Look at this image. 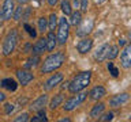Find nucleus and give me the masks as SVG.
Listing matches in <instances>:
<instances>
[{"mask_svg": "<svg viewBox=\"0 0 131 122\" xmlns=\"http://www.w3.org/2000/svg\"><path fill=\"white\" fill-rule=\"evenodd\" d=\"M66 61V54L63 52H57L55 54L48 56L47 58L44 60L42 65H41V72L42 73H51L55 72L56 69H59L63 63Z\"/></svg>", "mask_w": 131, "mask_h": 122, "instance_id": "nucleus-1", "label": "nucleus"}, {"mask_svg": "<svg viewBox=\"0 0 131 122\" xmlns=\"http://www.w3.org/2000/svg\"><path fill=\"white\" fill-rule=\"evenodd\" d=\"M90 79H92V72H90V71H85V72L78 73V75L74 77L71 81H70L68 91L71 92V94L81 92L82 89H85L89 85Z\"/></svg>", "mask_w": 131, "mask_h": 122, "instance_id": "nucleus-2", "label": "nucleus"}, {"mask_svg": "<svg viewBox=\"0 0 131 122\" xmlns=\"http://www.w3.org/2000/svg\"><path fill=\"white\" fill-rule=\"evenodd\" d=\"M16 43H18V31L16 28H11L7 33V35L4 37L3 41V54L4 56H10L12 54V52L15 50Z\"/></svg>", "mask_w": 131, "mask_h": 122, "instance_id": "nucleus-3", "label": "nucleus"}, {"mask_svg": "<svg viewBox=\"0 0 131 122\" xmlns=\"http://www.w3.org/2000/svg\"><path fill=\"white\" fill-rule=\"evenodd\" d=\"M57 42H59L60 45H64L66 42H67V39H68V34H70V22L67 19H66V16L64 18H61L59 19V26H57Z\"/></svg>", "mask_w": 131, "mask_h": 122, "instance_id": "nucleus-4", "label": "nucleus"}, {"mask_svg": "<svg viewBox=\"0 0 131 122\" xmlns=\"http://www.w3.org/2000/svg\"><path fill=\"white\" fill-rule=\"evenodd\" d=\"M86 95H88V94H85V92H77V95H74V96L70 98V99H67L66 103L63 104L64 111H72L74 109H77L78 106H81L86 100Z\"/></svg>", "mask_w": 131, "mask_h": 122, "instance_id": "nucleus-5", "label": "nucleus"}, {"mask_svg": "<svg viewBox=\"0 0 131 122\" xmlns=\"http://www.w3.org/2000/svg\"><path fill=\"white\" fill-rule=\"evenodd\" d=\"M93 26H94V20L92 18L81 22L79 24H78V28H77V35L78 37H88V34L92 33Z\"/></svg>", "mask_w": 131, "mask_h": 122, "instance_id": "nucleus-6", "label": "nucleus"}, {"mask_svg": "<svg viewBox=\"0 0 131 122\" xmlns=\"http://www.w3.org/2000/svg\"><path fill=\"white\" fill-rule=\"evenodd\" d=\"M3 14H4V19L6 20H10L12 16H14V12H15V0H4L3 3Z\"/></svg>", "mask_w": 131, "mask_h": 122, "instance_id": "nucleus-7", "label": "nucleus"}, {"mask_svg": "<svg viewBox=\"0 0 131 122\" xmlns=\"http://www.w3.org/2000/svg\"><path fill=\"white\" fill-rule=\"evenodd\" d=\"M16 79H18L20 85H27L33 79H34V76H33V73H30L27 69H18V71H16Z\"/></svg>", "mask_w": 131, "mask_h": 122, "instance_id": "nucleus-8", "label": "nucleus"}, {"mask_svg": "<svg viewBox=\"0 0 131 122\" xmlns=\"http://www.w3.org/2000/svg\"><path fill=\"white\" fill-rule=\"evenodd\" d=\"M93 48V39L92 38H88V37H85V38H82L79 42L77 43V50L81 53V54H86V53H89L92 50Z\"/></svg>", "mask_w": 131, "mask_h": 122, "instance_id": "nucleus-9", "label": "nucleus"}, {"mask_svg": "<svg viewBox=\"0 0 131 122\" xmlns=\"http://www.w3.org/2000/svg\"><path fill=\"white\" fill-rule=\"evenodd\" d=\"M47 103H48V95H47V94H42V95H40L30 104V110H31V111H37V113H38V111H41V110H44V107L47 106Z\"/></svg>", "mask_w": 131, "mask_h": 122, "instance_id": "nucleus-10", "label": "nucleus"}, {"mask_svg": "<svg viewBox=\"0 0 131 122\" xmlns=\"http://www.w3.org/2000/svg\"><path fill=\"white\" fill-rule=\"evenodd\" d=\"M63 79H64L63 73H55V75H52L47 81H45V84H44L45 89H47V91H51V89H53L56 87V85H59L60 81Z\"/></svg>", "mask_w": 131, "mask_h": 122, "instance_id": "nucleus-11", "label": "nucleus"}, {"mask_svg": "<svg viewBox=\"0 0 131 122\" xmlns=\"http://www.w3.org/2000/svg\"><path fill=\"white\" fill-rule=\"evenodd\" d=\"M120 64L123 68L128 69L131 68V45H127V46L123 49L122 54H120Z\"/></svg>", "mask_w": 131, "mask_h": 122, "instance_id": "nucleus-12", "label": "nucleus"}, {"mask_svg": "<svg viewBox=\"0 0 131 122\" xmlns=\"http://www.w3.org/2000/svg\"><path fill=\"white\" fill-rule=\"evenodd\" d=\"M130 99V95L127 92H123V94H119V95H115L109 99V104L111 107H120L122 104H124L127 100Z\"/></svg>", "mask_w": 131, "mask_h": 122, "instance_id": "nucleus-13", "label": "nucleus"}, {"mask_svg": "<svg viewBox=\"0 0 131 122\" xmlns=\"http://www.w3.org/2000/svg\"><path fill=\"white\" fill-rule=\"evenodd\" d=\"M109 49H111V46H109L108 43L101 45V46L97 49V52H96V54H94V57H96V60L98 61V63H101V61H104V60L108 58Z\"/></svg>", "mask_w": 131, "mask_h": 122, "instance_id": "nucleus-14", "label": "nucleus"}, {"mask_svg": "<svg viewBox=\"0 0 131 122\" xmlns=\"http://www.w3.org/2000/svg\"><path fill=\"white\" fill-rule=\"evenodd\" d=\"M105 95H106V89L102 85H97V87L90 89V92H89L90 99H93V100H98L101 98H104Z\"/></svg>", "mask_w": 131, "mask_h": 122, "instance_id": "nucleus-15", "label": "nucleus"}, {"mask_svg": "<svg viewBox=\"0 0 131 122\" xmlns=\"http://www.w3.org/2000/svg\"><path fill=\"white\" fill-rule=\"evenodd\" d=\"M47 50V38H40L37 39V42L33 45V54L40 56Z\"/></svg>", "mask_w": 131, "mask_h": 122, "instance_id": "nucleus-16", "label": "nucleus"}, {"mask_svg": "<svg viewBox=\"0 0 131 122\" xmlns=\"http://www.w3.org/2000/svg\"><path fill=\"white\" fill-rule=\"evenodd\" d=\"M0 84H2L3 88H6L7 91H11V92L16 91V88H18V83H16L14 79H11V77H6V79H3L2 81H0Z\"/></svg>", "mask_w": 131, "mask_h": 122, "instance_id": "nucleus-17", "label": "nucleus"}, {"mask_svg": "<svg viewBox=\"0 0 131 122\" xmlns=\"http://www.w3.org/2000/svg\"><path fill=\"white\" fill-rule=\"evenodd\" d=\"M105 110V103H102V102H98L93 106L92 111H90V117L93 118V119H97V118L101 117V114L104 113Z\"/></svg>", "mask_w": 131, "mask_h": 122, "instance_id": "nucleus-18", "label": "nucleus"}, {"mask_svg": "<svg viewBox=\"0 0 131 122\" xmlns=\"http://www.w3.org/2000/svg\"><path fill=\"white\" fill-rule=\"evenodd\" d=\"M57 43H59V42H57V35H55V33H53V31H49L48 35H47V50L52 52L53 49L56 48Z\"/></svg>", "mask_w": 131, "mask_h": 122, "instance_id": "nucleus-19", "label": "nucleus"}, {"mask_svg": "<svg viewBox=\"0 0 131 122\" xmlns=\"http://www.w3.org/2000/svg\"><path fill=\"white\" fill-rule=\"evenodd\" d=\"M64 99V96H63V94H57V95H55L51 99V103H49V109H52V110H55L57 109L59 106L61 104V102H63Z\"/></svg>", "mask_w": 131, "mask_h": 122, "instance_id": "nucleus-20", "label": "nucleus"}, {"mask_svg": "<svg viewBox=\"0 0 131 122\" xmlns=\"http://www.w3.org/2000/svg\"><path fill=\"white\" fill-rule=\"evenodd\" d=\"M59 26V18H57V15L53 12V14L49 15V19H48V28L51 31H53L55 28Z\"/></svg>", "mask_w": 131, "mask_h": 122, "instance_id": "nucleus-21", "label": "nucleus"}, {"mask_svg": "<svg viewBox=\"0 0 131 122\" xmlns=\"http://www.w3.org/2000/svg\"><path fill=\"white\" fill-rule=\"evenodd\" d=\"M60 8H61V12L66 15V16H70L72 14V10H71V3L68 0H61L60 3Z\"/></svg>", "mask_w": 131, "mask_h": 122, "instance_id": "nucleus-22", "label": "nucleus"}, {"mask_svg": "<svg viewBox=\"0 0 131 122\" xmlns=\"http://www.w3.org/2000/svg\"><path fill=\"white\" fill-rule=\"evenodd\" d=\"M81 22H82V12L81 11H75L70 15V23L71 24L77 26V24H79Z\"/></svg>", "mask_w": 131, "mask_h": 122, "instance_id": "nucleus-23", "label": "nucleus"}, {"mask_svg": "<svg viewBox=\"0 0 131 122\" xmlns=\"http://www.w3.org/2000/svg\"><path fill=\"white\" fill-rule=\"evenodd\" d=\"M40 63V56H36L34 57H31V58H29L26 61V64H25V69H30L31 67H36V65H38Z\"/></svg>", "mask_w": 131, "mask_h": 122, "instance_id": "nucleus-24", "label": "nucleus"}, {"mask_svg": "<svg viewBox=\"0 0 131 122\" xmlns=\"http://www.w3.org/2000/svg\"><path fill=\"white\" fill-rule=\"evenodd\" d=\"M48 28V19L45 16H40L38 18V30L41 33H45Z\"/></svg>", "mask_w": 131, "mask_h": 122, "instance_id": "nucleus-25", "label": "nucleus"}, {"mask_svg": "<svg viewBox=\"0 0 131 122\" xmlns=\"http://www.w3.org/2000/svg\"><path fill=\"white\" fill-rule=\"evenodd\" d=\"M48 118H47V114H45L44 110H41V111H38V114H37L36 117H33L31 118V122H45Z\"/></svg>", "mask_w": 131, "mask_h": 122, "instance_id": "nucleus-26", "label": "nucleus"}, {"mask_svg": "<svg viewBox=\"0 0 131 122\" xmlns=\"http://www.w3.org/2000/svg\"><path fill=\"white\" fill-rule=\"evenodd\" d=\"M23 27H25V30L27 31V34L31 37V38H37V31H36V28L33 27V26H30V24H29L27 22L23 24Z\"/></svg>", "mask_w": 131, "mask_h": 122, "instance_id": "nucleus-27", "label": "nucleus"}, {"mask_svg": "<svg viewBox=\"0 0 131 122\" xmlns=\"http://www.w3.org/2000/svg\"><path fill=\"white\" fill-rule=\"evenodd\" d=\"M23 11H25V8H22V4H20L19 7L15 8V12H14V16H12V18L15 20H20L23 18Z\"/></svg>", "mask_w": 131, "mask_h": 122, "instance_id": "nucleus-28", "label": "nucleus"}, {"mask_svg": "<svg viewBox=\"0 0 131 122\" xmlns=\"http://www.w3.org/2000/svg\"><path fill=\"white\" fill-rule=\"evenodd\" d=\"M117 54H119V48L117 46H111V49H109V53H108V60H115L117 57Z\"/></svg>", "mask_w": 131, "mask_h": 122, "instance_id": "nucleus-29", "label": "nucleus"}, {"mask_svg": "<svg viewBox=\"0 0 131 122\" xmlns=\"http://www.w3.org/2000/svg\"><path fill=\"white\" fill-rule=\"evenodd\" d=\"M106 68H108L109 73H111V75H112L113 77H117V76H119V69L115 67V64H113V63H108Z\"/></svg>", "mask_w": 131, "mask_h": 122, "instance_id": "nucleus-30", "label": "nucleus"}, {"mask_svg": "<svg viewBox=\"0 0 131 122\" xmlns=\"http://www.w3.org/2000/svg\"><path fill=\"white\" fill-rule=\"evenodd\" d=\"M30 118H29V114L27 113H22V114H19L18 117L15 118V122H26V121H29Z\"/></svg>", "mask_w": 131, "mask_h": 122, "instance_id": "nucleus-31", "label": "nucleus"}, {"mask_svg": "<svg viewBox=\"0 0 131 122\" xmlns=\"http://www.w3.org/2000/svg\"><path fill=\"white\" fill-rule=\"evenodd\" d=\"M113 119V113H106L102 117H100V121H112Z\"/></svg>", "mask_w": 131, "mask_h": 122, "instance_id": "nucleus-32", "label": "nucleus"}, {"mask_svg": "<svg viewBox=\"0 0 131 122\" xmlns=\"http://www.w3.org/2000/svg\"><path fill=\"white\" fill-rule=\"evenodd\" d=\"M88 6H89V0H81V11L82 12L88 11Z\"/></svg>", "mask_w": 131, "mask_h": 122, "instance_id": "nucleus-33", "label": "nucleus"}, {"mask_svg": "<svg viewBox=\"0 0 131 122\" xmlns=\"http://www.w3.org/2000/svg\"><path fill=\"white\" fill-rule=\"evenodd\" d=\"M30 12H31V8L30 7H26V8H25V11H23V20H25V22H26V20L29 19V16H30Z\"/></svg>", "mask_w": 131, "mask_h": 122, "instance_id": "nucleus-34", "label": "nucleus"}, {"mask_svg": "<svg viewBox=\"0 0 131 122\" xmlns=\"http://www.w3.org/2000/svg\"><path fill=\"white\" fill-rule=\"evenodd\" d=\"M6 114H11L12 111H14V104H11V103H6Z\"/></svg>", "mask_w": 131, "mask_h": 122, "instance_id": "nucleus-35", "label": "nucleus"}, {"mask_svg": "<svg viewBox=\"0 0 131 122\" xmlns=\"http://www.w3.org/2000/svg\"><path fill=\"white\" fill-rule=\"evenodd\" d=\"M4 14H3V8H0V28H2V26H3V23H4Z\"/></svg>", "mask_w": 131, "mask_h": 122, "instance_id": "nucleus-36", "label": "nucleus"}, {"mask_svg": "<svg viewBox=\"0 0 131 122\" xmlns=\"http://www.w3.org/2000/svg\"><path fill=\"white\" fill-rule=\"evenodd\" d=\"M30 49H31V52H33V46H31L30 43H26V45H25V53H29V52H30Z\"/></svg>", "mask_w": 131, "mask_h": 122, "instance_id": "nucleus-37", "label": "nucleus"}, {"mask_svg": "<svg viewBox=\"0 0 131 122\" xmlns=\"http://www.w3.org/2000/svg\"><path fill=\"white\" fill-rule=\"evenodd\" d=\"M4 100H6V94L0 91V102H4Z\"/></svg>", "mask_w": 131, "mask_h": 122, "instance_id": "nucleus-38", "label": "nucleus"}, {"mask_svg": "<svg viewBox=\"0 0 131 122\" xmlns=\"http://www.w3.org/2000/svg\"><path fill=\"white\" fill-rule=\"evenodd\" d=\"M56 3H57V0H48V4H49L51 7H53Z\"/></svg>", "mask_w": 131, "mask_h": 122, "instance_id": "nucleus-39", "label": "nucleus"}, {"mask_svg": "<svg viewBox=\"0 0 131 122\" xmlns=\"http://www.w3.org/2000/svg\"><path fill=\"white\" fill-rule=\"evenodd\" d=\"M119 45H120V46H124V45H126V39H119Z\"/></svg>", "mask_w": 131, "mask_h": 122, "instance_id": "nucleus-40", "label": "nucleus"}, {"mask_svg": "<svg viewBox=\"0 0 131 122\" xmlns=\"http://www.w3.org/2000/svg\"><path fill=\"white\" fill-rule=\"evenodd\" d=\"M16 2H18L19 4H26V3L29 2V0H16Z\"/></svg>", "mask_w": 131, "mask_h": 122, "instance_id": "nucleus-41", "label": "nucleus"}, {"mask_svg": "<svg viewBox=\"0 0 131 122\" xmlns=\"http://www.w3.org/2000/svg\"><path fill=\"white\" fill-rule=\"evenodd\" d=\"M81 4V2H78V0H74V6H75V8H78V6Z\"/></svg>", "mask_w": 131, "mask_h": 122, "instance_id": "nucleus-42", "label": "nucleus"}, {"mask_svg": "<svg viewBox=\"0 0 131 122\" xmlns=\"http://www.w3.org/2000/svg\"><path fill=\"white\" fill-rule=\"evenodd\" d=\"M105 2H106V0H96L97 4H102V3H105Z\"/></svg>", "mask_w": 131, "mask_h": 122, "instance_id": "nucleus-43", "label": "nucleus"}, {"mask_svg": "<svg viewBox=\"0 0 131 122\" xmlns=\"http://www.w3.org/2000/svg\"><path fill=\"white\" fill-rule=\"evenodd\" d=\"M60 122H70L68 118H66V119H60Z\"/></svg>", "mask_w": 131, "mask_h": 122, "instance_id": "nucleus-44", "label": "nucleus"}, {"mask_svg": "<svg viewBox=\"0 0 131 122\" xmlns=\"http://www.w3.org/2000/svg\"><path fill=\"white\" fill-rule=\"evenodd\" d=\"M40 2H42V0H40Z\"/></svg>", "mask_w": 131, "mask_h": 122, "instance_id": "nucleus-45", "label": "nucleus"}, {"mask_svg": "<svg viewBox=\"0 0 131 122\" xmlns=\"http://www.w3.org/2000/svg\"><path fill=\"white\" fill-rule=\"evenodd\" d=\"M130 119H131V117H130Z\"/></svg>", "mask_w": 131, "mask_h": 122, "instance_id": "nucleus-46", "label": "nucleus"}]
</instances>
